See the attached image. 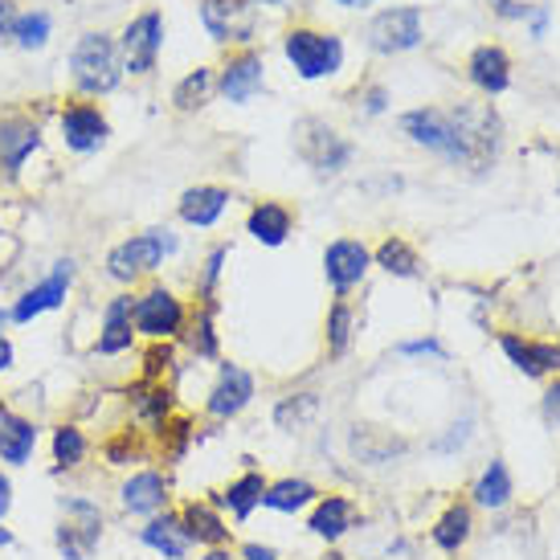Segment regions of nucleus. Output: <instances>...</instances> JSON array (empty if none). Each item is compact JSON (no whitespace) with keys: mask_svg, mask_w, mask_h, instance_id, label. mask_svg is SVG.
Here are the masks:
<instances>
[{"mask_svg":"<svg viewBox=\"0 0 560 560\" xmlns=\"http://www.w3.org/2000/svg\"><path fill=\"white\" fill-rule=\"evenodd\" d=\"M180 249V237L172 234L168 225H156V230H143V234H131L124 242H115L107 249V279L119 282V287H136L140 279L156 275L164 258H172Z\"/></svg>","mask_w":560,"mask_h":560,"instance_id":"7ed1b4c3","label":"nucleus"},{"mask_svg":"<svg viewBox=\"0 0 560 560\" xmlns=\"http://www.w3.org/2000/svg\"><path fill=\"white\" fill-rule=\"evenodd\" d=\"M369 266H373V254H369V246L357 242V237H336V242L324 249V275L336 295H348L352 287H360L364 275H369Z\"/></svg>","mask_w":560,"mask_h":560,"instance_id":"a211bd4d","label":"nucleus"},{"mask_svg":"<svg viewBox=\"0 0 560 560\" xmlns=\"http://www.w3.org/2000/svg\"><path fill=\"white\" fill-rule=\"evenodd\" d=\"M172 369H176V352H172V343H148L143 364H140V381H168Z\"/></svg>","mask_w":560,"mask_h":560,"instance_id":"ea45409f","label":"nucleus"},{"mask_svg":"<svg viewBox=\"0 0 560 560\" xmlns=\"http://www.w3.org/2000/svg\"><path fill=\"white\" fill-rule=\"evenodd\" d=\"M98 454H103V463L115 470H140L143 463L156 458V446H152V434H148V430L127 421V425L110 430V434L98 442Z\"/></svg>","mask_w":560,"mask_h":560,"instance_id":"412c9836","label":"nucleus"},{"mask_svg":"<svg viewBox=\"0 0 560 560\" xmlns=\"http://www.w3.org/2000/svg\"><path fill=\"white\" fill-rule=\"evenodd\" d=\"M508 499H512V479H508V467H503V463H491V467L479 475V482H475V503L495 512V508H503Z\"/></svg>","mask_w":560,"mask_h":560,"instance_id":"4c0bfd02","label":"nucleus"},{"mask_svg":"<svg viewBox=\"0 0 560 560\" xmlns=\"http://www.w3.org/2000/svg\"><path fill=\"white\" fill-rule=\"evenodd\" d=\"M262 495H266V479L258 475V470H246V475H237V479L221 491L218 508H225V512L242 524V520H249V515L262 508Z\"/></svg>","mask_w":560,"mask_h":560,"instance_id":"2f4dec72","label":"nucleus"},{"mask_svg":"<svg viewBox=\"0 0 560 560\" xmlns=\"http://www.w3.org/2000/svg\"><path fill=\"white\" fill-rule=\"evenodd\" d=\"M295 148L315 176H336L352 160V143L343 140L336 127H327L324 119H312V115L295 124Z\"/></svg>","mask_w":560,"mask_h":560,"instance_id":"6e6552de","label":"nucleus"},{"mask_svg":"<svg viewBox=\"0 0 560 560\" xmlns=\"http://www.w3.org/2000/svg\"><path fill=\"white\" fill-rule=\"evenodd\" d=\"M319 491H315V482L307 479H279V482H266V495H262V508L270 512H282V515H295L303 508H312Z\"/></svg>","mask_w":560,"mask_h":560,"instance_id":"72a5a7b5","label":"nucleus"},{"mask_svg":"<svg viewBox=\"0 0 560 560\" xmlns=\"http://www.w3.org/2000/svg\"><path fill=\"white\" fill-rule=\"evenodd\" d=\"M545 25H548V13L536 9V13H532V37H545Z\"/></svg>","mask_w":560,"mask_h":560,"instance_id":"603ef678","label":"nucleus"},{"mask_svg":"<svg viewBox=\"0 0 560 560\" xmlns=\"http://www.w3.org/2000/svg\"><path fill=\"white\" fill-rule=\"evenodd\" d=\"M180 520H185V532L192 545L201 548H225L230 545V524L213 499H188L180 508Z\"/></svg>","mask_w":560,"mask_h":560,"instance_id":"b1692460","label":"nucleus"},{"mask_svg":"<svg viewBox=\"0 0 560 560\" xmlns=\"http://www.w3.org/2000/svg\"><path fill=\"white\" fill-rule=\"evenodd\" d=\"M352 524H357V503L348 495H319L312 508V520H307V528L319 536V540H327V545H336V540H343L348 532H352Z\"/></svg>","mask_w":560,"mask_h":560,"instance_id":"a878e982","label":"nucleus"},{"mask_svg":"<svg viewBox=\"0 0 560 560\" xmlns=\"http://www.w3.org/2000/svg\"><path fill=\"white\" fill-rule=\"evenodd\" d=\"M201 25L218 46H242L254 42L258 16L249 0H201Z\"/></svg>","mask_w":560,"mask_h":560,"instance_id":"4468645a","label":"nucleus"},{"mask_svg":"<svg viewBox=\"0 0 560 560\" xmlns=\"http://www.w3.org/2000/svg\"><path fill=\"white\" fill-rule=\"evenodd\" d=\"M180 340L188 343V352L197 360H218L221 340H218V303H213V299H201V303L188 312V324Z\"/></svg>","mask_w":560,"mask_h":560,"instance_id":"c85d7f7f","label":"nucleus"},{"mask_svg":"<svg viewBox=\"0 0 560 560\" xmlns=\"http://www.w3.org/2000/svg\"><path fill=\"white\" fill-rule=\"evenodd\" d=\"M373 262L381 266L385 275H393V279H418V270H421L418 249L409 246L405 237H385V242L376 246Z\"/></svg>","mask_w":560,"mask_h":560,"instance_id":"f704fd0d","label":"nucleus"},{"mask_svg":"<svg viewBox=\"0 0 560 560\" xmlns=\"http://www.w3.org/2000/svg\"><path fill=\"white\" fill-rule=\"evenodd\" d=\"M164 49V13L160 9H143L124 25L119 33V54H124V70L131 79H148L160 62Z\"/></svg>","mask_w":560,"mask_h":560,"instance_id":"0eeeda50","label":"nucleus"},{"mask_svg":"<svg viewBox=\"0 0 560 560\" xmlns=\"http://www.w3.org/2000/svg\"><path fill=\"white\" fill-rule=\"evenodd\" d=\"M91 454H94V442L79 421H58V425L49 430V463H54V475L82 470Z\"/></svg>","mask_w":560,"mask_h":560,"instance_id":"5701e85b","label":"nucleus"},{"mask_svg":"<svg viewBox=\"0 0 560 560\" xmlns=\"http://www.w3.org/2000/svg\"><path fill=\"white\" fill-rule=\"evenodd\" d=\"M0 409H4V401H0Z\"/></svg>","mask_w":560,"mask_h":560,"instance_id":"052dcab7","label":"nucleus"},{"mask_svg":"<svg viewBox=\"0 0 560 560\" xmlns=\"http://www.w3.org/2000/svg\"><path fill=\"white\" fill-rule=\"evenodd\" d=\"M249 401H254V376L242 364H221L218 381L209 385V397H205V413L213 421H234Z\"/></svg>","mask_w":560,"mask_h":560,"instance_id":"6ab92c4d","label":"nucleus"},{"mask_svg":"<svg viewBox=\"0 0 560 560\" xmlns=\"http://www.w3.org/2000/svg\"><path fill=\"white\" fill-rule=\"evenodd\" d=\"M188 307L185 299L168 291L164 282H152L136 295V336H143L148 343H172L185 336Z\"/></svg>","mask_w":560,"mask_h":560,"instance_id":"423d86ee","label":"nucleus"},{"mask_svg":"<svg viewBox=\"0 0 560 560\" xmlns=\"http://www.w3.org/2000/svg\"><path fill=\"white\" fill-rule=\"evenodd\" d=\"M225 258H230V246H213L205 254L201 275H197V299H213L218 295L221 270H225Z\"/></svg>","mask_w":560,"mask_h":560,"instance_id":"a19ab883","label":"nucleus"},{"mask_svg":"<svg viewBox=\"0 0 560 560\" xmlns=\"http://www.w3.org/2000/svg\"><path fill=\"white\" fill-rule=\"evenodd\" d=\"M58 131H62L66 152H74V156H94L110 140L107 115H103V107L94 98H70L58 110Z\"/></svg>","mask_w":560,"mask_h":560,"instance_id":"1a4fd4ad","label":"nucleus"},{"mask_svg":"<svg viewBox=\"0 0 560 560\" xmlns=\"http://www.w3.org/2000/svg\"><path fill=\"white\" fill-rule=\"evenodd\" d=\"M74 275H79V262L74 258H58V262L49 266V275L42 282H33L30 291H21L13 299V307H9V319L13 324H33L37 315L46 312H58L70 295V287H74Z\"/></svg>","mask_w":560,"mask_h":560,"instance_id":"9b49d317","label":"nucleus"},{"mask_svg":"<svg viewBox=\"0 0 560 560\" xmlns=\"http://www.w3.org/2000/svg\"><path fill=\"white\" fill-rule=\"evenodd\" d=\"M249 4H287V0H249Z\"/></svg>","mask_w":560,"mask_h":560,"instance_id":"bf43d9fd","label":"nucleus"},{"mask_svg":"<svg viewBox=\"0 0 560 560\" xmlns=\"http://www.w3.org/2000/svg\"><path fill=\"white\" fill-rule=\"evenodd\" d=\"M470 508H463V503H454V508H446V515L434 524V545L442 548V552H458V548L470 540Z\"/></svg>","mask_w":560,"mask_h":560,"instance_id":"c9c22d12","label":"nucleus"},{"mask_svg":"<svg viewBox=\"0 0 560 560\" xmlns=\"http://www.w3.org/2000/svg\"><path fill=\"white\" fill-rule=\"evenodd\" d=\"M282 54H287V62L295 66L299 79H307V82L331 79V74H340V66H343L340 37L327 30H312V25L287 30V37H282Z\"/></svg>","mask_w":560,"mask_h":560,"instance_id":"39448f33","label":"nucleus"},{"mask_svg":"<svg viewBox=\"0 0 560 560\" xmlns=\"http://www.w3.org/2000/svg\"><path fill=\"white\" fill-rule=\"evenodd\" d=\"M62 520L54 528V548L62 560H94L103 532H107V515L98 508V499L86 495H62Z\"/></svg>","mask_w":560,"mask_h":560,"instance_id":"20e7f679","label":"nucleus"},{"mask_svg":"<svg viewBox=\"0 0 560 560\" xmlns=\"http://www.w3.org/2000/svg\"><path fill=\"white\" fill-rule=\"evenodd\" d=\"M499 343H503L508 360H512L524 376H545V373H552V369H560L557 343H532V340H520V336H503Z\"/></svg>","mask_w":560,"mask_h":560,"instance_id":"c756f323","label":"nucleus"},{"mask_svg":"<svg viewBox=\"0 0 560 560\" xmlns=\"http://www.w3.org/2000/svg\"><path fill=\"white\" fill-rule=\"evenodd\" d=\"M340 9H369V4H376V0H336Z\"/></svg>","mask_w":560,"mask_h":560,"instance_id":"6e6d98bb","label":"nucleus"},{"mask_svg":"<svg viewBox=\"0 0 560 560\" xmlns=\"http://www.w3.org/2000/svg\"><path fill=\"white\" fill-rule=\"evenodd\" d=\"M42 442V425L21 409H0V463L4 467H30Z\"/></svg>","mask_w":560,"mask_h":560,"instance_id":"aec40b11","label":"nucleus"},{"mask_svg":"<svg viewBox=\"0 0 560 560\" xmlns=\"http://www.w3.org/2000/svg\"><path fill=\"white\" fill-rule=\"evenodd\" d=\"M319 560H348V557H343V552H324Z\"/></svg>","mask_w":560,"mask_h":560,"instance_id":"13d9d810","label":"nucleus"},{"mask_svg":"<svg viewBox=\"0 0 560 560\" xmlns=\"http://www.w3.org/2000/svg\"><path fill=\"white\" fill-rule=\"evenodd\" d=\"M124 401H127V413H131V425H140L148 434H156L160 425L176 413V397H172L168 381H131L124 385Z\"/></svg>","mask_w":560,"mask_h":560,"instance_id":"dca6fc26","label":"nucleus"},{"mask_svg":"<svg viewBox=\"0 0 560 560\" xmlns=\"http://www.w3.org/2000/svg\"><path fill=\"white\" fill-rule=\"evenodd\" d=\"M54 33V16L46 9H21L13 25V42L21 49H46Z\"/></svg>","mask_w":560,"mask_h":560,"instance_id":"e433bc0d","label":"nucleus"},{"mask_svg":"<svg viewBox=\"0 0 560 560\" xmlns=\"http://www.w3.org/2000/svg\"><path fill=\"white\" fill-rule=\"evenodd\" d=\"M385 107H389V91L385 86H369L364 91V115H381Z\"/></svg>","mask_w":560,"mask_h":560,"instance_id":"a18cd8bd","label":"nucleus"},{"mask_svg":"<svg viewBox=\"0 0 560 560\" xmlns=\"http://www.w3.org/2000/svg\"><path fill=\"white\" fill-rule=\"evenodd\" d=\"M13 545H16L13 528H4V524H0V552H4V548H13Z\"/></svg>","mask_w":560,"mask_h":560,"instance_id":"5fc2aeb1","label":"nucleus"},{"mask_svg":"<svg viewBox=\"0 0 560 560\" xmlns=\"http://www.w3.org/2000/svg\"><path fill=\"white\" fill-rule=\"evenodd\" d=\"M499 115L482 103H454V107H418L401 115V136L434 156L463 164V168H491L499 156Z\"/></svg>","mask_w":560,"mask_h":560,"instance_id":"f257e3e1","label":"nucleus"},{"mask_svg":"<svg viewBox=\"0 0 560 560\" xmlns=\"http://www.w3.org/2000/svg\"><path fill=\"white\" fill-rule=\"evenodd\" d=\"M295 230V213L282 201H258L246 218V234L262 246H282Z\"/></svg>","mask_w":560,"mask_h":560,"instance_id":"bb28decb","label":"nucleus"},{"mask_svg":"<svg viewBox=\"0 0 560 560\" xmlns=\"http://www.w3.org/2000/svg\"><path fill=\"white\" fill-rule=\"evenodd\" d=\"M315 393H295V397H287V401L275 409V421H279L282 430H295V425H303V421L315 413Z\"/></svg>","mask_w":560,"mask_h":560,"instance_id":"79ce46f5","label":"nucleus"},{"mask_svg":"<svg viewBox=\"0 0 560 560\" xmlns=\"http://www.w3.org/2000/svg\"><path fill=\"white\" fill-rule=\"evenodd\" d=\"M115 499H119V508H124L127 515H143V520L168 512V508H172L168 470H160V467L131 470V475H124V479H119V487H115Z\"/></svg>","mask_w":560,"mask_h":560,"instance_id":"f8f14e48","label":"nucleus"},{"mask_svg":"<svg viewBox=\"0 0 560 560\" xmlns=\"http://www.w3.org/2000/svg\"><path fill=\"white\" fill-rule=\"evenodd\" d=\"M425 37V16L418 4H397L385 9L369 21V46L376 54H405V49H418Z\"/></svg>","mask_w":560,"mask_h":560,"instance_id":"ddd939ff","label":"nucleus"},{"mask_svg":"<svg viewBox=\"0 0 560 560\" xmlns=\"http://www.w3.org/2000/svg\"><path fill=\"white\" fill-rule=\"evenodd\" d=\"M140 545L152 548L160 560H188V552H192V540H188L185 532V520H180V512H160L152 515L148 524L140 528Z\"/></svg>","mask_w":560,"mask_h":560,"instance_id":"4be33fe9","label":"nucleus"},{"mask_svg":"<svg viewBox=\"0 0 560 560\" xmlns=\"http://www.w3.org/2000/svg\"><path fill=\"white\" fill-rule=\"evenodd\" d=\"M13 364H16V348H13V340H9V336H0V376L9 373Z\"/></svg>","mask_w":560,"mask_h":560,"instance_id":"8fccbe9b","label":"nucleus"},{"mask_svg":"<svg viewBox=\"0 0 560 560\" xmlns=\"http://www.w3.org/2000/svg\"><path fill=\"white\" fill-rule=\"evenodd\" d=\"M201 560H237L230 548H205V557Z\"/></svg>","mask_w":560,"mask_h":560,"instance_id":"864d4df0","label":"nucleus"},{"mask_svg":"<svg viewBox=\"0 0 560 560\" xmlns=\"http://www.w3.org/2000/svg\"><path fill=\"white\" fill-rule=\"evenodd\" d=\"M491 4H495V13L508 16V21H524V16L532 13L528 4H520V0H491Z\"/></svg>","mask_w":560,"mask_h":560,"instance_id":"49530a36","label":"nucleus"},{"mask_svg":"<svg viewBox=\"0 0 560 560\" xmlns=\"http://www.w3.org/2000/svg\"><path fill=\"white\" fill-rule=\"evenodd\" d=\"M192 442H197V421L188 418V413H172L156 434H152V446H156L160 463H168V467H176V463L192 451Z\"/></svg>","mask_w":560,"mask_h":560,"instance_id":"7c9ffc66","label":"nucleus"},{"mask_svg":"<svg viewBox=\"0 0 560 560\" xmlns=\"http://www.w3.org/2000/svg\"><path fill=\"white\" fill-rule=\"evenodd\" d=\"M136 343V295L119 291L107 299L103 307V324H98V340H94V357H124Z\"/></svg>","mask_w":560,"mask_h":560,"instance_id":"f3484780","label":"nucleus"},{"mask_svg":"<svg viewBox=\"0 0 560 560\" xmlns=\"http://www.w3.org/2000/svg\"><path fill=\"white\" fill-rule=\"evenodd\" d=\"M13 324V319H9V307H0V336H4V327Z\"/></svg>","mask_w":560,"mask_h":560,"instance_id":"4d7b16f0","label":"nucleus"},{"mask_svg":"<svg viewBox=\"0 0 560 560\" xmlns=\"http://www.w3.org/2000/svg\"><path fill=\"white\" fill-rule=\"evenodd\" d=\"M213 94H218V70H213V66H197V70H188L185 79L172 86V107L180 110V115H192V110H201Z\"/></svg>","mask_w":560,"mask_h":560,"instance_id":"473e14b6","label":"nucleus"},{"mask_svg":"<svg viewBox=\"0 0 560 560\" xmlns=\"http://www.w3.org/2000/svg\"><path fill=\"white\" fill-rule=\"evenodd\" d=\"M225 209H230V188H221V185H197L176 201L180 221L192 225V230H213Z\"/></svg>","mask_w":560,"mask_h":560,"instance_id":"393cba45","label":"nucleus"},{"mask_svg":"<svg viewBox=\"0 0 560 560\" xmlns=\"http://www.w3.org/2000/svg\"><path fill=\"white\" fill-rule=\"evenodd\" d=\"M124 74L119 37H110V33H82L70 49V82H74L79 98H103V94L119 91Z\"/></svg>","mask_w":560,"mask_h":560,"instance_id":"f03ea898","label":"nucleus"},{"mask_svg":"<svg viewBox=\"0 0 560 560\" xmlns=\"http://www.w3.org/2000/svg\"><path fill=\"white\" fill-rule=\"evenodd\" d=\"M262 86H266V62L254 46L234 49V54L218 66V91L225 94L230 103H237V107L254 103V94L262 91Z\"/></svg>","mask_w":560,"mask_h":560,"instance_id":"2eb2a0df","label":"nucleus"},{"mask_svg":"<svg viewBox=\"0 0 560 560\" xmlns=\"http://www.w3.org/2000/svg\"><path fill=\"white\" fill-rule=\"evenodd\" d=\"M352 336H357V312H352L343 299H336L331 312H327V352H331V357H343Z\"/></svg>","mask_w":560,"mask_h":560,"instance_id":"58836bf2","label":"nucleus"},{"mask_svg":"<svg viewBox=\"0 0 560 560\" xmlns=\"http://www.w3.org/2000/svg\"><path fill=\"white\" fill-rule=\"evenodd\" d=\"M16 0H0V42H13V25H16Z\"/></svg>","mask_w":560,"mask_h":560,"instance_id":"37998d69","label":"nucleus"},{"mask_svg":"<svg viewBox=\"0 0 560 560\" xmlns=\"http://www.w3.org/2000/svg\"><path fill=\"white\" fill-rule=\"evenodd\" d=\"M9 512H13V479L0 470V524L9 520Z\"/></svg>","mask_w":560,"mask_h":560,"instance_id":"09e8293b","label":"nucleus"},{"mask_svg":"<svg viewBox=\"0 0 560 560\" xmlns=\"http://www.w3.org/2000/svg\"><path fill=\"white\" fill-rule=\"evenodd\" d=\"M470 82L487 94H503L512 86V58H508V49L503 46H479L470 54Z\"/></svg>","mask_w":560,"mask_h":560,"instance_id":"cd10ccee","label":"nucleus"},{"mask_svg":"<svg viewBox=\"0 0 560 560\" xmlns=\"http://www.w3.org/2000/svg\"><path fill=\"white\" fill-rule=\"evenodd\" d=\"M545 409H548V418L560 421V385H552V389L545 393Z\"/></svg>","mask_w":560,"mask_h":560,"instance_id":"3c124183","label":"nucleus"},{"mask_svg":"<svg viewBox=\"0 0 560 560\" xmlns=\"http://www.w3.org/2000/svg\"><path fill=\"white\" fill-rule=\"evenodd\" d=\"M33 152H42V124L30 110L4 107L0 110V185H13Z\"/></svg>","mask_w":560,"mask_h":560,"instance_id":"9d476101","label":"nucleus"},{"mask_svg":"<svg viewBox=\"0 0 560 560\" xmlns=\"http://www.w3.org/2000/svg\"><path fill=\"white\" fill-rule=\"evenodd\" d=\"M401 357H442V343L438 340H409L397 348Z\"/></svg>","mask_w":560,"mask_h":560,"instance_id":"c03bdc74","label":"nucleus"},{"mask_svg":"<svg viewBox=\"0 0 560 560\" xmlns=\"http://www.w3.org/2000/svg\"><path fill=\"white\" fill-rule=\"evenodd\" d=\"M237 560H279V552H275L270 545H258V540H249V545H242Z\"/></svg>","mask_w":560,"mask_h":560,"instance_id":"de8ad7c7","label":"nucleus"}]
</instances>
